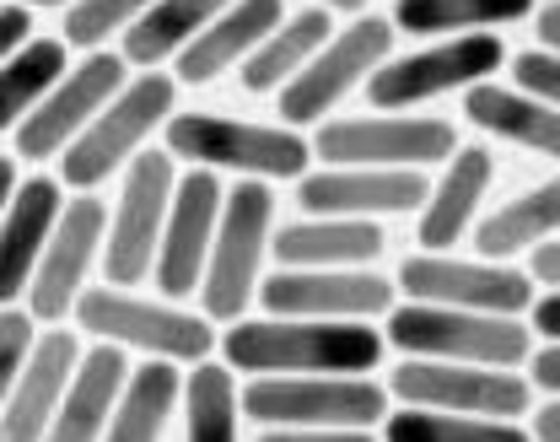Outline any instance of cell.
Returning <instances> with one entry per match:
<instances>
[{
	"mask_svg": "<svg viewBox=\"0 0 560 442\" xmlns=\"http://www.w3.org/2000/svg\"><path fill=\"white\" fill-rule=\"evenodd\" d=\"M523 324H528L534 340H556L560 335V296L539 287V292L528 296V307H523Z\"/></svg>",
	"mask_w": 560,
	"mask_h": 442,
	"instance_id": "f35d334b",
	"label": "cell"
},
{
	"mask_svg": "<svg viewBox=\"0 0 560 442\" xmlns=\"http://www.w3.org/2000/svg\"><path fill=\"white\" fill-rule=\"evenodd\" d=\"M523 276L534 281V287H545V292H556L560 287V237H539L534 248H528V265H523Z\"/></svg>",
	"mask_w": 560,
	"mask_h": 442,
	"instance_id": "74e56055",
	"label": "cell"
},
{
	"mask_svg": "<svg viewBox=\"0 0 560 442\" xmlns=\"http://www.w3.org/2000/svg\"><path fill=\"white\" fill-rule=\"evenodd\" d=\"M178 410H184V432L195 442H232L243 427L237 410V372L226 368L215 351L189 362L184 383H178Z\"/></svg>",
	"mask_w": 560,
	"mask_h": 442,
	"instance_id": "4dcf8cb0",
	"label": "cell"
},
{
	"mask_svg": "<svg viewBox=\"0 0 560 442\" xmlns=\"http://www.w3.org/2000/svg\"><path fill=\"white\" fill-rule=\"evenodd\" d=\"M556 226H560V184L545 178V184L501 200L495 211H480L475 226H469V243H475L480 259H517L539 237H550Z\"/></svg>",
	"mask_w": 560,
	"mask_h": 442,
	"instance_id": "83f0119b",
	"label": "cell"
},
{
	"mask_svg": "<svg viewBox=\"0 0 560 442\" xmlns=\"http://www.w3.org/2000/svg\"><path fill=\"white\" fill-rule=\"evenodd\" d=\"M539 0H394V33L410 38H453V33H501L528 22Z\"/></svg>",
	"mask_w": 560,
	"mask_h": 442,
	"instance_id": "f546056e",
	"label": "cell"
},
{
	"mask_svg": "<svg viewBox=\"0 0 560 442\" xmlns=\"http://www.w3.org/2000/svg\"><path fill=\"white\" fill-rule=\"evenodd\" d=\"M75 329L108 346H125L136 357H167V362H200L215 351V324L200 307L167 302V296H140L136 287H108V281H86L75 307H70Z\"/></svg>",
	"mask_w": 560,
	"mask_h": 442,
	"instance_id": "8992f818",
	"label": "cell"
},
{
	"mask_svg": "<svg viewBox=\"0 0 560 442\" xmlns=\"http://www.w3.org/2000/svg\"><path fill=\"white\" fill-rule=\"evenodd\" d=\"M5 5H27V11H60L66 0H5Z\"/></svg>",
	"mask_w": 560,
	"mask_h": 442,
	"instance_id": "ee69618b",
	"label": "cell"
},
{
	"mask_svg": "<svg viewBox=\"0 0 560 442\" xmlns=\"http://www.w3.org/2000/svg\"><path fill=\"white\" fill-rule=\"evenodd\" d=\"M285 16V0H226L206 27L173 55L178 86H210L248 60V49Z\"/></svg>",
	"mask_w": 560,
	"mask_h": 442,
	"instance_id": "44dd1931",
	"label": "cell"
},
{
	"mask_svg": "<svg viewBox=\"0 0 560 442\" xmlns=\"http://www.w3.org/2000/svg\"><path fill=\"white\" fill-rule=\"evenodd\" d=\"M335 33V11L324 5H302V11H285L276 27L248 49V60L237 66V81L248 97H276L291 75L307 66V55Z\"/></svg>",
	"mask_w": 560,
	"mask_h": 442,
	"instance_id": "484cf974",
	"label": "cell"
},
{
	"mask_svg": "<svg viewBox=\"0 0 560 442\" xmlns=\"http://www.w3.org/2000/svg\"><path fill=\"white\" fill-rule=\"evenodd\" d=\"M313 5H324V11H335V16H355V11H366L372 0H313Z\"/></svg>",
	"mask_w": 560,
	"mask_h": 442,
	"instance_id": "7bdbcfd3",
	"label": "cell"
},
{
	"mask_svg": "<svg viewBox=\"0 0 560 442\" xmlns=\"http://www.w3.org/2000/svg\"><path fill=\"white\" fill-rule=\"evenodd\" d=\"M16 178H22V162L0 151V211H5V200H11V189H16Z\"/></svg>",
	"mask_w": 560,
	"mask_h": 442,
	"instance_id": "b9f144b4",
	"label": "cell"
},
{
	"mask_svg": "<svg viewBox=\"0 0 560 442\" xmlns=\"http://www.w3.org/2000/svg\"><path fill=\"white\" fill-rule=\"evenodd\" d=\"M66 206V184L49 178V173H33V178H16L5 211H0V307L5 302H22L27 292V276L44 254V237Z\"/></svg>",
	"mask_w": 560,
	"mask_h": 442,
	"instance_id": "603a6c76",
	"label": "cell"
},
{
	"mask_svg": "<svg viewBox=\"0 0 560 442\" xmlns=\"http://www.w3.org/2000/svg\"><path fill=\"white\" fill-rule=\"evenodd\" d=\"M399 292L410 302H442V307H480V313H517L539 292L512 259H458L453 248H420L399 265Z\"/></svg>",
	"mask_w": 560,
	"mask_h": 442,
	"instance_id": "9a60e30c",
	"label": "cell"
},
{
	"mask_svg": "<svg viewBox=\"0 0 560 442\" xmlns=\"http://www.w3.org/2000/svg\"><path fill=\"white\" fill-rule=\"evenodd\" d=\"M70 66L60 38H22L5 60H0V141L22 125V114L49 92V81Z\"/></svg>",
	"mask_w": 560,
	"mask_h": 442,
	"instance_id": "1f68e13d",
	"label": "cell"
},
{
	"mask_svg": "<svg viewBox=\"0 0 560 442\" xmlns=\"http://www.w3.org/2000/svg\"><path fill=\"white\" fill-rule=\"evenodd\" d=\"M394 442H528L523 421H495V416H464V410H431V405H388L377 421Z\"/></svg>",
	"mask_w": 560,
	"mask_h": 442,
	"instance_id": "d6a6232c",
	"label": "cell"
},
{
	"mask_svg": "<svg viewBox=\"0 0 560 442\" xmlns=\"http://www.w3.org/2000/svg\"><path fill=\"white\" fill-rule=\"evenodd\" d=\"M388 399L399 405H431V410H464V416H495L523 421L534 405V388L517 368H486V362H436V357H405L388 372Z\"/></svg>",
	"mask_w": 560,
	"mask_h": 442,
	"instance_id": "5bb4252c",
	"label": "cell"
},
{
	"mask_svg": "<svg viewBox=\"0 0 560 442\" xmlns=\"http://www.w3.org/2000/svg\"><path fill=\"white\" fill-rule=\"evenodd\" d=\"M221 5H226V0H151L136 22L119 33L125 66H130V71H156V66H167Z\"/></svg>",
	"mask_w": 560,
	"mask_h": 442,
	"instance_id": "f1b7e54d",
	"label": "cell"
},
{
	"mask_svg": "<svg viewBox=\"0 0 560 442\" xmlns=\"http://www.w3.org/2000/svg\"><path fill=\"white\" fill-rule=\"evenodd\" d=\"M464 119H469L475 130L495 136V141H506V147L528 151V156H545V162L560 156L556 103H539V97H528V92H517V86H501L495 75L464 86Z\"/></svg>",
	"mask_w": 560,
	"mask_h": 442,
	"instance_id": "d4e9b609",
	"label": "cell"
},
{
	"mask_svg": "<svg viewBox=\"0 0 560 442\" xmlns=\"http://www.w3.org/2000/svg\"><path fill=\"white\" fill-rule=\"evenodd\" d=\"M162 147L173 151V162L232 173V178H265V184H291L296 173L313 167V147L302 130L210 114V108H189V114L173 108L162 119Z\"/></svg>",
	"mask_w": 560,
	"mask_h": 442,
	"instance_id": "3957f363",
	"label": "cell"
},
{
	"mask_svg": "<svg viewBox=\"0 0 560 442\" xmlns=\"http://www.w3.org/2000/svg\"><path fill=\"white\" fill-rule=\"evenodd\" d=\"M270 232H276V184L265 178H237L221 189V211L200 270V313L210 324H232L254 307L265 259H270Z\"/></svg>",
	"mask_w": 560,
	"mask_h": 442,
	"instance_id": "277c9868",
	"label": "cell"
},
{
	"mask_svg": "<svg viewBox=\"0 0 560 442\" xmlns=\"http://www.w3.org/2000/svg\"><path fill=\"white\" fill-rule=\"evenodd\" d=\"M383 340L399 357H436V362H486L517 368L534 346L517 313H480V307H442V302H394L383 313Z\"/></svg>",
	"mask_w": 560,
	"mask_h": 442,
	"instance_id": "52a82bcc",
	"label": "cell"
},
{
	"mask_svg": "<svg viewBox=\"0 0 560 442\" xmlns=\"http://www.w3.org/2000/svg\"><path fill=\"white\" fill-rule=\"evenodd\" d=\"M130 372V351L125 346H81L75 368L66 377V394L55 405V421H49V438L55 442H97L108 427V410L119 399V383Z\"/></svg>",
	"mask_w": 560,
	"mask_h": 442,
	"instance_id": "cb8c5ba5",
	"label": "cell"
},
{
	"mask_svg": "<svg viewBox=\"0 0 560 442\" xmlns=\"http://www.w3.org/2000/svg\"><path fill=\"white\" fill-rule=\"evenodd\" d=\"M178 108V81L162 71H136L125 75V86L86 119V130L70 141L55 162H60V184L66 189H103L108 178L125 173V162L136 151L151 147V136L162 130V119Z\"/></svg>",
	"mask_w": 560,
	"mask_h": 442,
	"instance_id": "5b68a950",
	"label": "cell"
},
{
	"mask_svg": "<svg viewBox=\"0 0 560 442\" xmlns=\"http://www.w3.org/2000/svg\"><path fill=\"white\" fill-rule=\"evenodd\" d=\"M221 173L210 167H189L173 184L167 217H162V237L151 254V287L167 302H195L200 270H206V248L215 232V211H221Z\"/></svg>",
	"mask_w": 560,
	"mask_h": 442,
	"instance_id": "e0dca14e",
	"label": "cell"
},
{
	"mask_svg": "<svg viewBox=\"0 0 560 442\" xmlns=\"http://www.w3.org/2000/svg\"><path fill=\"white\" fill-rule=\"evenodd\" d=\"M33 335H38V318L22 302H5L0 307V410H5V394H11V383L22 372V357H27Z\"/></svg>",
	"mask_w": 560,
	"mask_h": 442,
	"instance_id": "e575fe53",
	"label": "cell"
},
{
	"mask_svg": "<svg viewBox=\"0 0 560 442\" xmlns=\"http://www.w3.org/2000/svg\"><path fill=\"white\" fill-rule=\"evenodd\" d=\"M318 162H355V167H442L458 130L442 114L416 108H372V114H329L313 125Z\"/></svg>",
	"mask_w": 560,
	"mask_h": 442,
	"instance_id": "9c48e42d",
	"label": "cell"
},
{
	"mask_svg": "<svg viewBox=\"0 0 560 442\" xmlns=\"http://www.w3.org/2000/svg\"><path fill=\"white\" fill-rule=\"evenodd\" d=\"M490 184H495L490 147H453V156L442 162V178L425 184V200L416 206L420 248H458L469 237L475 217L486 211Z\"/></svg>",
	"mask_w": 560,
	"mask_h": 442,
	"instance_id": "ffe728a7",
	"label": "cell"
},
{
	"mask_svg": "<svg viewBox=\"0 0 560 442\" xmlns=\"http://www.w3.org/2000/svg\"><path fill=\"white\" fill-rule=\"evenodd\" d=\"M178 383H184V362H167V357H145L140 368H130L119 383L114 410H108L103 438L156 442L178 416Z\"/></svg>",
	"mask_w": 560,
	"mask_h": 442,
	"instance_id": "4316f807",
	"label": "cell"
},
{
	"mask_svg": "<svg viewBox=\"0 0 560 442\" xmlns=\"http://www.w3.org/2000/svg\"><path fill=\"white\" fill-rule=\"evenodd\" d=\"M517 372L534 394H560V346L556 340H534L528 357L517 362Z\"/></svg>",
	"mask_w": 560,
	"mask_h": 442,
	"instance_id": "8d00e7d4",
	"label": "cell"
},
{
	"mask_svg": "<svg viewBox=\"0 0 560 442\" xmlns=\"http://www.w3.org/2000/svg\"><path fill=\"white\" fill-rule=\"evenodd\" d=\"M221 362L232 372H377L388 340L372 318H232L221 335Z\"/></svg>",
	"mask_w": 560,
	"mask_h": 442,
	"instance_id": "6da1fadb",
	"label": "cell"
},
{
	"mask_svg": "<svg viewBox=\"0 0 560 442\" xmlns=\"http://www.w3.org/2000/svg\"><path fill=\"white\" fill-rule=\"evenodd\" d=\"M81 357V329L70 324H44L22 357V372L5 394V410H0V438L5 442H38L49 438V421H55V405L66 394V377Z\"/></svg>",
	"mask_w": 560,
	"mask_h": 442,
	"instance_id": "d6986e66",
	"label": "cell"
},
{
	"mask_svg": "<svg viewBox=\"0 0 560 442\" xmlns=\"http://www.w3.org/2000/svg\"><path fill=\"white\" fill-rule=\"evenodd\" d=\"M388 248L383 221L372 217H302L280 221L270 232V259L296 270H346V265H377Z\"/></svg>",
	"mask_w": 560,
	"mask_h": 442,
	"instance_id": "7402d4cb",
	"label": "cell"
},
{
	"mask_svg": "<svg viewBox=\"0 0 560 442\" xmlns=\"http://www.w3.org/2000/svg\"><path fill=\"white\" fill-rule=\"evenodd\" d=\"M388 405L372 372H254L237 388V410L259 432H372Z\"/></svg>",
	"mask_w": 560,
	"mask_h": 442,
	"instance_id": "7a4b0ae2",
	"label": "cell"
},
{
	"mask_svg": "<svg viewBox=\"0 0 560 442\" xmlns=\"http://www.w3.org/2000/svg\"><path fill=\"white\" fill-rule=\"evenodd\" d=\"M22 38H33V11H27V5H0V60H5Z\"/></svg>",
	"mask_w": 560,
	"mask_h": 442,
	"instance_id": "ab89813d",
	"label": "cell"
},
{
	"mask_svg": "<svg viewBox=\"0 0 560 442\" xmlns=\"http://www.w3.org/2000/svg\"><path fill=\"white\" fill-rule=\"evenodd\" d=\"M506 71H512V86L517 92H528V97H539V103H560V60L556 49H523V55H506L501 60Z\"/></svg>",
	"mask_w": 560,
	"mask_h": 442,
	"instance_id": "d590c367",
	"label": "cell"
},
{
	"mask_svg": "<svg viewBox=\"0 0 560 442\" xmlns=\"http://www.w3.org/2000/svg\"><path fill=\"white\" fill-rule=\"evenodd\" d=\"M506 44L501 33H453V38H431L425 49L410 55H388L377 71L366 75V108H420L436 103L447 92H464L475 81L501 71Z\"/></svg>",
	"mask_w": 560,
	"mask_h": 442,
	"instance_id": "8fae6325",
	"label": "cell"
},
{
	"mask_svg": "<svg viewBox=\"0 0 560 442\" xmlns=\"http://www.w3.org/2000/svg\"><path fill=\"white\" fill-rule=\"evenodd\" d=\"M151 0H66V49H103L108 38H119Z\"/></svg>",
	"mask_w": 560,
	"mask_h": 442,
	"instance_id": "836d02e7",
	"label": "cell"
},
{
	"mask_svg": "<svg viewBox=\"0 0 560 442\" xmlns=\"http://www.w3.org/2000/svg\"><path fill=\"white\" fill-rule=\"evenodd\" d=\"M394 38H399V33H394L388 16H377V11H355L346 27H335V33L307 55V66L276 92L280 125H291V130H313L318 119H329L350 92L394 55Z\"/></svg>",
	"mask_w": 560,
	"mask_h": 442,
	"instance_id": "ba28073f",
	"label": "cell"
},
{
	"mask_svg": "<svg viewBox=\"0 0 560 442\" xmlns=\"http://www.w3.org/2000/svg\"><path fill=\"white\" fill-rule=\"evenodd\" d=\"M178 184V162L167 147H145L119 173V200L103 221V254L97 270L108 287H145L151 281V254L162 237V217Z\"/></svg>",
	"mask_w": 560,
	"mask_h": 442,
	"instance_id": "30bf717a",
	"label": "cell"
},
{
	"mask_svg": "<svg viewBox=\"0 0 560 442\" xmlns=\"http://www.w3.org/2000/svg\"><path fill=\"white\" fill-rule=\"evenodd\" d=\"M103 221H108V206L97 200V189H70L55 226H49V237H44V254H38V265L27 276V292H22V307L38 324H66L70 318L81 287L97 270Z\"/></svg>",
	"mask_w": 560,
	"mask_h": 442,
	"instance_id": "4fadbf2b",
	"label": "cell"
},
{
	"mask_svg": "<svg viewBox=\"0 0 560 442\" xmlns=\"http://www.w3.org/2000/svg\"><path fill=\"white\" fill-rule=\"evenodd\" d=\"M296 206L307 217H416L425 200V167H355V162H318L291 178Z\"/></svg>",
	"mask_w": 560,
	"mask_h": 442,
	"instance_id": "ac0fdd59",
	"label": "cell"
},
{
	"mask_svg": "<svg viewBox=\"0 0 560 442\" xmlns=\"http://www.w3.org/2000/svg\"><path fill=\"white\" fill-rule=\"evenodd\" d=\"M528 22H534V44H539V49H560V0L534 5Z\"/></svg>",
	"mask_w": 560,
	"mask_h": 442,
	"instance_id": "60d3db41",
	"label": "cell"
},
{
	"mask_svg": "<svg viewBox=\"0 0 560 442\" xmlns=\"http://www.w3.org/2000/svg\"><path fill=\"white\" fill-rule=\"evenodd\" d=\"M125 75H130L125 55H114L108 44L103 49H81V60L55 75L49 92L11 130L16 136V162H55L86 130V119L125 86Z\"/></svg>",
	"mask_w": 560,
	"mask_h": 442,
	"instance_id": "7c38bea8",
	"label": "cell"
},
{
	"mask_svg": "<svg viewBox=\"0 0 560 442\" xmlns=\"http://www.w3.org/2000/svg\"><path fill=\"white\" fill-rule=\"evenodd\" d=\"M254 302L285 318H383L399 302V287L372 265H346V270L276 265L270 276H259Z\"/></svg>",
	"mask_w": 560,
	"mask_h": 442,
	"instance_id": "2e32d148",
	"label": "cell"
}]
</instances>
